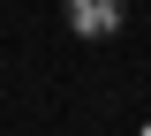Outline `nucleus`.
Instances as JSON below:
<instances>
[{"mask_svg": "<svg viewBox=\"0 0 151 136\" xmlns=\"http://www.w3.org/2000/svg\"><path fill=\"white\" fill-rule=\"evenodd\" d=\"M144 136H151V129H144Z\"/></svg>", "mask_w": 151, "mask_h": 136, "instance_id": "2", "label": "nucleus"}, {"mask_svg": "<svg viewBox=\"0 0 151 136\" xmlns=\"http://www.w3.org/2000/svg\"><path fill=\"white\" fill-rule=\"evenodd\" d=\"M60 15H68V30L76 38H113L121 23H129V0H60Z\"/></svg>", "mask_w": 151, "mask_h": 136, "instance_id": "1", "label": "nucleus"}]
</instances>
